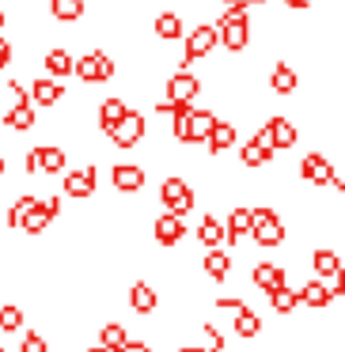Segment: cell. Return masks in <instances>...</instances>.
Returning a JSON list of instances; mask_svg holds the SVG:
<instances>
[{
    "instance_id": "cell-15",
    "label": "cell",
    "mask_w": 345,
    "mask_h": 352,
    "mask_svg": "<svg viewBox=\"0 0 345 352\" xmlns=\"http://www.w3.org/2000/svg\"><path fill=\"white\" fill-rule=\"evenodd\" d=\"M110 178H114L118 193H137L140 186H145V167H137V163H118Z\"/></svg>"
},
{
    "instance_id": "cell-26",
    "label": "cell",
    "mask_w": 345,
    "mask_h": 352,
    "mask_svg": "<svg viewBox=\"0 0 345 352\" xmlns=\"http://www.w3.org/2000/svg\"><path fill=\"white\" fill-rule=\"evenodd\" d=\"M152 27H156V34H160L163 42H175V38H182V19H178V12H160Z\"/></svg>"
},
{
    "instance_id": "cell-20",
    "label": "cell",
    "mask_w": 345,
    "mask_h": 352,
    "mask_svg": "<svg viewBox=\"0 0 345 352\" xmlns=\"http://www.w3.org/2000/svg\"><path fill=\"white\" fill-rule=\"evenodd\" d=\"M251 276H254V284H258V288L266 292V296H269L273 288H281V284H284V269H281V265H273V261H258Z\"/></svg>"
},
{
    "instance_id": "cell-35",
    "label": "cell",
    "mask_w": 345,
    "mask_h": 352,
    "mask_svg": "<svg viewBox=\"0 0 345 352\" xmlns=\"http://www.w3.org/2000/svg\"><path fill=\"white\" fill-rule=\"evenodd\" d=\"M205 337H209V344H182L178 352H220L224 349V333L213 326V322H205Z\"/></svg>"
},
{
    "instance_id": "cell-31",
    "label": "cell",
    "mask_w": 345,
    "mask_h": 352,
    "mask_svg": "<svg viewBox=\"0 0 345 352\" xmlns=\"http://www.w3.org/2000/svg\"><path fill=\"white\" fill-rule=\"evenodd\" d=\"M46 72H50V80L69 76V72H72V57H69V50H50V54H46Z\"/></svg>"
},
{
    "instance_id": "cell-42",
    "label": "cell",
    "mask_w": 345,
    "mask_h": 352,
    "mask_svg": "<svg viewBox=\"0 0 345 352\" xmlns=\"http://www.w3.org/2000/svg\"><path fill=\"white\" fill-rule=\"evenodd\" d=\"M122 352H152V349H148V344L145 341H129V344H125V349Z\"/></svg>"
},
{
    "instance_id": "cell-8",
    "label": "cell",
    "mask_w": 345,
    "mask_h": 352,
    "mask_svg": "<svg viewBox=\"0 0 345 352\" xmlns=\"http://www.w3.org/2000/svg\"><path fill=\"white\" fill-rule=\"evenodd\" d=\"M198 91H201L198 76H194V72H182V69H178L175 76L167 80V107H178V102H194V99H198Z\"/></svg>"
},
{
    "instance_id": "cell-36",
    "label": "cell",
    "mask_w": 345,
    "mask_h": 352,
    "mask_svg": "<svg viewBox=\"0 0 345 352\" xmlns=\"http://www.w3.org/2000/svg\"><path fill=\"white\" fill-rule=\"evenodd\" d=\"M34 201H39V197H31V193H23V197L12 201V208H8V223H12V228H19V223H23V216L34 208Z\"/></svg>"
},
{
    "instance_id": "cell-25",
    "label": "cell",
    "mask_w": 345,
    "mask_h": 352,
    "mask_svg": "<svg viewBox=\"0 0 345 352\" xmlns=\"http://www.w3.org/2000/svg\"><path fill=\"white\" fill-rule=\"evenodd\" d=\"M99 344L107 352H122L125 344H129V333H125V326H118V322H107V326L99 329Z\"/></svg>"
},
{
    "instance_id": "cell-46",
    "label": "cell",
    "mask_w": 345,
    "mask_h": 352,
    "mask_svg": "<svg viewBox=\"0 0 345 352\" xmlns=\"http://www.w3.org/2000/svg\"><path fill=\"white\" fill-rule=\"evenodd\" d=\"M0 175H4V160H0Z\"/></svg>"
},
{
    "instance_id": "cell-41",
    "label": "cell",
    "mask_w": 345,
    "mask_h": 352,
    "mask_svg": "<svg viewBox=\"0 0 345 352\" xmlns=\"http://www.w3.org/2000/svg\"><path fill=\"white\" fill-rule=\"evenodd\" d=\"M8 61H12V46H8L4 38H0V72L8 69Z\"/></svg>"
},
{
    "instance_id": "cell-19",
    "label": "cell",
    "mask_w": 345,
    "mask_h": 352,
    "mask_svg": "<svg viewBox=\"0 0 345 352\" xmlns=\"http://www.w3.org/2000/svg\"><path fill=\"white\" fill-rule=\"evenodd\" d=\"M129 307H133L137 314H152L156 307H160V296H156V288H152L148 280H137V284L129 288Z\"/></svg>"
},
{
    "instance_id": "cell-43",
    "label": "cell",
    "mask_w": 345,
    "mask_h": 352,
    "mask_svg": "<svg viewBox=\"0 0 345 352\" xmlns=\"http://www.w3.org/2000/svg\"><path fill=\"white\" fill-rule=\"evenodd\" d=\"M284 4H289V8H307L311 0H284Z\"/></svg>"
},
{
    "instance_id": "cell-21",
    "label": "cell",
    "mask_w": 345,
    "mask_h": 352,
    "mask_svg": "<svg viewBox=\"0 0 345 352\" xmlns=\"http://www.w3.org/2000/svg\"><path fill=\"white\" fill-rule=\"evenodd\" d=\"M296 299H300V303H307V307H330V303H334L326 280H307L304 288L296 292Z\"/></svg>"
},
{
    "instance_id": "cell-10",
    "label": "cell",
    "mask_w": 345,
    "mask_h": 352,
    "mask_svg": "<svg viewBox=\"0 0 345 352\" xmlns=\"http://www.w3.org/2000/svg\"><path fill=\"white\" fill-rule=\"evenodd\" d=\"M65 163H69V155L61 152V148H31L27 152V170H50V175H57V170H65Z\"/></svg>"
},
{
    "instance_id": "cell-16",
    "label": "cell",
    "mask_w": 345,
    "mask_h": 352,
    "mask_svg": "<svg viewBox=\"0 0 345 352\" xmlns=\"http://www.w3.org/2000/svg\"><path fill=\"white\" fill-rule=\"evenodd\" d=\"M152 235H156V243H160V246H175L178 239L186 235V223H182V216H171V212H163L160 220H156Z\"/></svg>"
},
{
    "instance_id": "cell-18",
    "label": "cell",
    "mask_w": 345,
    "mask_h": 352,
    "mask_svg": "<svg viewBox=\"0 0 345 352\" xmlns=\"http://www.w3.org/2000/svg\"><path fill=\"white\" fill-rule=\"evenodd\" d=\"M266 133H269V144H273V152H277V148H292V144H296V137H300L296 125H292L289 118H269V122H266Z\"/></svg>"
},
{
    "instance_id": "cell-29",
    "label": "cell",
    "mask_w": 345,
    "mask_h": 352,
    "mask_svg": "<svg viewBox=\"0 0 345 352\" xmlns=\"http://www.w3.org/2000/svg\"><path fill=\"white\" fill-rule=\"evenodd\" d=\"M205 273L213 276V280H224V276L231 273V254L220 250V246H216V250H209L205 254Z\"/></svg>"
},
{
    "instance_id": "cell-28",
    "label": "cell",
    "mask_w": 345,
    "mask_h": 352,
    "mask_svg": "<svg viewBox=\"0 0 345 352\" xmlns=\"http://www.w3.org/2000/svg\"><path fill=\"white\" fill-rule=\"evenodd\" d=\"M311 265H315V280H330V276L337 273V269H345L342 265V258H337L334 250H315V258H311Z\"/></svg>"
},
{
    "instance_id": "cell-34",
    "label": "cell",
    "mask_w": 345,
    "mask_h": 352,
    "mask_svg": "<svg viewBox=\"0 0 345 352\" xmlns=\"http://www.w3.org/2000/svg\"><path fill=\"white\" fill-rule=\"evenodd\" d=\"M269 303H273V311H281V314H292L300 307V299H296V288H289V284H281V288H273L269 292Z\"/></svg>"
},
{
    "instance_id": "cell-17",
    "label": "cell",
    "mask_w": 345,
    "mask_h": 352,
    "mask_svg": "<svg viewBox=\"0 0 345 352\" xmlns=\"http://www.w3.org/2000/svg\"><path fill=\"white\" fill-rule=\"evenodd\" d=\"M216 122H220V118H216L213 110H194L190 122H186V144H198V140H205L209 133L216 129Z\"/></svg>"
},
{
    "instance_id": "cell-32",
    "label": "cell",
    "mask_w": 345,
    "mask_h": 352,
    "mask_svg": "<svg viewBox=\"0 0 345 352\" xmlns=\"http://www.w3.org/2000/svg\"><path fill=\"white\" fill-rule=\"evenodd\" d=\"M198 239L209 246V250H216V246L224 243V223L216 220V216H205V220H201V228H198Z\"/></svg>"
},
{
    "instance_id": "cell-6",
    "label": "cell",
    "mask_w": 345,
    "mask_h": 352,
    "mask_svg": "<svg viewBox=\"0 0 345 352\" xmlns=\"http://www.w3.org/2000/svg\"><path fill=\"white\" fill-rule=\"evenodd\" d=\"M213 46H220V38H216V27H213V23H201V27H194V31H190V42H186L182 72H190V61H201V57H205Z\"/></svg>"
},
{
    "instance_id": "cell-27",
    "label": "cell",
    "mask_w": 345,
    "mask_h": 352,
    "mask_svg": "<svg viewBox=\"0 0 345 352\" xmlns=\"http://www.w3.org/2000/svg\"><path fill=\"white\" fill-rule=\"evenodd\" d=\"M269 87H273L277 95H289V91H296V72H292V65L277 61V65H273V72H269Z\"/></svg>"
},
{
    "instance_id": "cell-2",
    "label": "cell",
    "mask_w": 345,
    "mask_h": 352,
    "mask_svg": "<svg viewBox=\"0 0 345 352\" xmlns=\"http://www.w3.org/2000/svg\"><path fill=\"white\" fill-rule=\"evenodd\" d=\"M251 235L258 246H281L284 243V223L273 208H251Z\"/></svg>"
},
{
    "instance_id": "cell-24",
    "label": "cell",
    "mask_w": 345,
    "mask_h": 352,
    "mask_svg": "<svg viewBox=\"0 0 345 352\" xmlns=\"http://www.w3.org/2000/svg\"><path fill=\"white\" fill-rule=\"evenodd\" d=\"M129 114V102H122V99H107V102H99V125L103 129H114L118 122H122V118Z\"/></svg>"
},
{
    "instance_id": "cell-37",
    "label": "cell",
    "mask_w": 345,
    "mask_h": 352,
    "mask_svg": "<svg viewBox=\"0 0 345 352\" xmlns=\"http://www.w3.org/2000/svg\"><path fill=\"white\" fill-rule=\"evenodd\" d=\"M19 326H23V311H19V307H0V329L16 333Z\"/></svg>"
},
{
    "instance_id": "cell-40",
    "label": "cell",
    "mask_w": 345,
    "mask_h": 352,
    "mask_svg": "<svg viewBox=\"0 0 345 352\" xmlns=\"http://www.w3.org/2000/svg\"><path fill=\"white\" fill-rule=\"evenodd\" d=\"M251 4H258V0H224V8H236V12H251Z\"/></svg>"
},
{
    "instance_id": "cell-23",
    "label": "cell",
    "mask_w": 345,
    "mask_h": 352,
    "mask_svg": "<svg viewBox=\"0 0 345 352\" xmlns=\"http://www.w3.org/2000/svg\"><path fill=\"white\" fill-rule=\"evenodd\" d=\"M236 137H239V133H236V125L216 122V129L205 137V144H209V152H213V155H220V152H228V148L236 144Z\"/></svg>"
},
{
    "instance_id": "cell-7",
    "label": "cell",
    "mask_w": 345,
    "mask_h": 352,
    "mask_svg": "<svg viewBox=\"0 0 345 352\" xmlns=\"http://www.w3.org/2000/svg\"><path fill=\"white\" fill-rule=\"evenodd\" d=\"M57 212H61V197H42V201H34V208L23 216L19 228H23L27 235H39V231L50 228V220H54Z\"/></svg>"
},
{
    "instance_id": "cell-12",
    "label": "cell",
    "mask_w": 345,
    "mask_h": 352,
    "mask_svg": "<svg viewBox=\"0 0 345 352\" xmlns=\"http://www.w3.org/2000/svg\"><path fill=\"white\" fill-rule=\"evenodd\" d=\"M273 160V144H269V133L266 125H262L258 133H251V140L243 144V163L247 167H262V163Z\"/></svg>"
},
{
    "instance_id": "cell-5",
    "label": "cell",
    "mask_w": 345,
    "mask_h": 352,
    "mask_svg": "<svg viewBox=\"0 0 345 352\" xmlns=\"http://www.w3.org/2000/svg\"><path fill=\"white\" fill-rule=\"evenodd\" d=\"M160 201L167 205L171 216H186L194 208V190L190 182H182V178H167V182L160 186Z\"/></svg>"
},
{
    "instance_id": "cell-4",
    "label": "cell",
    "mask_w": 345,
    "mask_h": 352,
    "mask_svg": "<svg viewBox=\"0 0 345 352\" xmlns=\"http://www.w3.org/2000/svg\"><path fill=\"white\" fill-rule=\"evenodd\" d=\"M72 72H76L84 84H107L110 76H114V61H110L107 54H87V57H80V61H72Z\"/></svg>"
},
{
    "instance_id": "cell-22",
    "label": "cell",
    "mask_w": 345,
    "mask_h": 352,
    "mask_svg": "<svg viewBox=\"0 0 345 352\" xmlns=\"http://www.w3.org/2000/svg\"><path fill=\"white\" fill-rule=\"evenodd\" d=\"M4 125H8V129H31L34 125V107L31 102H12L8 110H4Z\"/></svg>"
},
{
    "instance_id": "cell-14",
    "label": "cell",
    "mask_w": 345,
    "mask_h": 352,
    "mask_svg": "<svg viewBox=\"0 0 345 352\" xmlns=\"http://www.w3.org/2000/svg\"><path fill=\"white\" fill-rule=\"evenodd\" d=\"M243 235H251V208H236V212L224 220V243L220 250H231Z\"/></svg>"
},
{
    "instance_id": "cell-3",
    "label": "cell",
    "mask_w": 345,
    "mask_h": 352,
    "mask_svg": "<svg viewBox=\"0 0 345 352\" xmlns=\"http://www.w3.org/2000/svg\"><path fill=\"white\" fill-rule=\"evenodd\" d=\"M300 178H307V182H315V186H334V190H345V178L337 175L334 163H330L326 155H319V152H311V155L300 160Z\"/></svg>"
},
{
    "instance_id": "cell-45",
    "label": "cell",
    "mask_w": 345,
    "mask_h": 352,
    "mask_svg": "<svg viewBox=\"0 0 345 352\" xmlns=\"http://www.w3.org/2000/svg\"><path fill=\"white\" fill-rule=\"evenodd\" d=\"M4 19H8V16H4V12H0V27H4Z\"/></svg>"
},
{
    "instance_id": "cell-38",
    "label": "cell",
    "mask_w": 345,
    "mask_h": 352,
    "mask_svg": "<svg viewBox=\"0 0 345 352\" xmlns=\"http://www.w3.org/2000/svg\"><path fill=\"white\" fill-rule=\"evenodd\" d=\"M19 349H23V352H46V337H42V333H27Z\"/></svg>"
},
{
    "instance_id": "cell-30",
    "label": "cell",
    "mask_w": 345,
    "mask_h": 352,
    "mask_svg": "<svg viewBox=\"0 0 345 352\" xmlns=\"http://www.w3.org/2000/svg\"><path fill=\"white\" fill-rule=\"evenodd\" d=\"M236 333L239 337H254V333H262V318L254 314V307H239L236 311Z\"/></svg>"
},
{
    "instance_id": "cell-13",
    "label": "cell",
    "mask_w": 345,
    "mask_h": 352,
    "mask_svg": "<svg viewBox=\"0 0 345 352\" xmlns=\"http://www.w3.org/2000/svg\"><path fill=\"white\" fill-rule=\"evenodd\" d=\"M65 87L61 80H50V76H39L31 87H27V99H31V107L39 102V107H54V102H61Z\"/></svg>"
},
{
    "instance_id": "cell-11",
    "label": "cell",
    "mask_w": 345,
    "mask_h": 352,
    "mask_svg": "<svg viewBox=\"0 0 345 352\" xmlns=\"http://www.w3.org/2000/svg\"><path fill=\"white\" fill-rule=\"evenodd\" d=\"M95 186H99V170H95L92 163L65 175V193H69V197H92Z\"/></svg>"
},
{
    "instance_id": "cell-47",
    "label": "cell",
    "mask_w": 345,
    "mask_h": 352,
    "mask_svg": "<svg viewBox=\"0 0 345 352\" xmlns=\"http://www.w3.org/2000/svg\"><path fill=\"white\" fill-rule=\"evenodd\" d=\"M0 352H4V349H0Z\"/></svg>"
},
{
    "instance_id": "cell-33",
    "label": "cell",
    "mask_w": 345,
    "mask_h": 352,
    "mask_svg": "<svg viewBox=\"0 0 345 352\" xmlns=\"http://www.w3.org/2000/svg\"><path fill=\"white\" fill-rule=\"evenodd\" d=\"M50 12H54V19H61V23H72V19L84 16V0H50Z\"/></svg>"
},
{
    "instance_id": "cell-9",
    "label": "cell",
    "mask_w": 345,
    "mask_h": 352,
    "mask_svg": "<svg viewBox=\"0 0 345 352\" xmlns=\"http://www.w3.org/2000/svg\"><path fill=\"white\" fill-rule=\"evenodd\" d=\"M140 137H145V114H137V110H129V114L110 129V140H114L118 148H133Z\"/></svg>"
},
{
    "instance_id": "cell-44",
    "label": "cell",
    "mask_w": 345,
    "mask_h": 352,
    "mask_svg": "<svg viewBox=\"0 0 345 352\" xmlns=\"http://www.w3.org/2000/svg\"><path fill=\"white\" fill-rule=\"evenodd\" d=\"M87 352H107V349H103V344H92V349H87Z\"/></svg>"
},
{
    "instance_id": "cell-39",
    "label": "cell",
    "mask_w": 345,
    "mask_h": 352,
    "mask_svg": "<svg viewBox=\"0 0 345 352\" xmlns=\"http://www.w3.org/2000/svg\"><path fill=\"white\" fill-rule=\"evenodd\" d=\"M216 307H220V311H239V307H243V299H236V296H220V299H216Z\"/></svg>"
},
{
    "instance_id": "cell-1",
    "label": "cell",
    "mask_w": 345,
    "mask_h": 352,
    "mask_svg": "<svg viewBox=\"0 0 345 352\" xmlns=\"http://www.w3.org/2000/svg\"><path fill=\"white\" fill-rule=\"evenodd\" d=\"M213 27H216V38H220L228 50H236V54L251 42V16H247V12L224 8L220 12V23H213Z\"/></svg>"
}]
</instances>
